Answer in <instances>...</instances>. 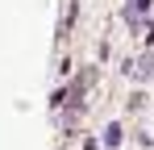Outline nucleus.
Instances as JSON below:
<instances>
[{"label": "nucleus", "mask_w": 154, "mask_h": 150, "mask_svg": "<svg viewBox=\"0 0 154 150\" xmlns=\"http://www.w3.org/2000/svg\"><path fill=\"white\" fill-rule=\"evenodd\" d=\"M146 13H150V0H133V4L125 8V21H129V25H142Z\"/></svg>", "instance_id": "obj_1"}, {"label": "nucleus", "mask_w": 154, "mask_h": 150, "mask_svg": "<svg viewBox=\"0 0 154 150\" xmlns=\"http://www.w3.org/2000/svg\"><path fill=\"white\" fill-rule=\"evenodd\" d=\"M104 146H121V125H108L104 129Z\"/></svg>", "instance_id": "obj_2"}]
</instances>
